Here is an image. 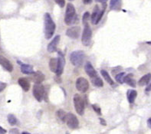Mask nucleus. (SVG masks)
Listing matches in <instances>:
<instances>
[{
  "mask_svg": "<svg viewBox=\"0 0 151 134\" xmlns=\"http://www.w3.org/2000/svg\"><path fill=\"white\" fill-rule=\"evenodd\" d=\"M19 64L21 65V71L25 74H32L34 73L33 67L31 65H26V64H22L20 61H18Z\"/></svg>",
  "mask_w": 151,
  "mask_h": 134,
  "instance_id": "14",
  "label": "nucleus"
},
{
  "mask_svg": "<svg viewBox=\"0 0 151 134\" xmlns=\"http://www.w3.org/2000/svg\"><path fill=\"white\" fill-rule=\"evenodd\" d=\"M84 70H85L86 74H88L91 78H92L94 77H95L98 75L96 70L94 68V67L92 66V65H91L90 62L86 63V65L84 66Z\"/></svg>",
  "mask_w": 151,
  "mask_h": 134,
  "instance_id": "13",
  "label": "nucleus"
},
{
  "mask_svg": "<svg viewBox=\"0 0 151 134\" xmlns=\"http://www.w3.org/2000/svg\"><path fill=\"white\" fill-rule=\"evenodd\" d=\"M18 83L19 84L21 87L23 89L24 91H29L30 89V83H29V80L25 78V77H21L18 80Z\"/></svg>",
  "mask_w": 151,
  "mask_h": 134,
  "instance_id": "16",
  "label": "nucleus"
},
{
  "mask_svg": "<svg viewBox=\"0 0 151 134\" xmlns=\"http://www.w3.org/2000/svg\"><path fill=\"white\" fill-rule=\"evenodd\" d=\"M96 2H98V3H106L108 0H95Z\"/></svg>",
  "mask_w": 151,
  "mask_h": 134,
  "instance_id": "38",
  "label": "nucleus"
},
{
  "mask_svg": "<svg viewBox=\"0 0 151 134\" xmlns=\"http://www.w3.org/2000/svg\"><path fill=\"white\" fill-rule=\"evenodd\" d=\"M31 79L35 84H40L44 81L45 75L41 71H38L34 72L32 74V77H31Z\"/></svg>",
  "mask_w": 151,
  "mask_h": 134,
  "instance_id": "12",
  "label": "nucleus"
},
{
  "mask_svg": "<svg viewBox=\"0 0 151 134\" xmlns=\"http://www.w3.org/2000/svg\"><path fill=\"white\" fill-rule=\"evenodd\" d=\"M57 116H58V119L61 121V122L65 123V119H66V116H67V113L62 110H59L57 112Z\"/></svg>",
  "mask_w": 151,
  "mask_h": 134,
  "instance_id": "24",
  "label": "nucleus"
},
{
  "mask_svg": "<svg viewBox=\"0 0 151 134\" xmlns=\"http://www.w3.org/2000/svg\"><path fill=\"white\" fill-rule=\"evenodd\" d=\"M65 22L66 25H71L78 22V17L75 12V8L71 3H68L66 8Z\"/></svg>",
  "mask_w": 151,
  "mask_h": 134,
  "instance_id": "2",
  "label": "nucleus"
},
{
  "mask_svg": "<svg viewBox=\"0 0 151 134\" xmlns=\"http://www.w3.org/2000/svg\"><path fill=\"white\" fill-rule=\"evenodd\" d=\"M147 126H148L149 128L151 129V118H149L147 120Z\"/></svg>",
  "mask_w": 151,
  "mask_h": 134,
  "instance_id": "35",
  "label": "nucleus"
},
{
  "mask_svg": "<svg viewBox=\"0 0 151 134\" xmlns=\"http://www.w3.org/2000/svg\"><path fill=\"white\" fill-rule=\"evenodd\" d=\"M82 1H83V3H84V4H86V5L91 4V3H92V0H82Z\"/></svg>",
  "mask_w": 151,
  "mask_h": 134,
  "instance_id": "34",
  "label": "nucleus"
},
{
  "mask_svg": "<svg viewBox=\"0 0 151 134\" xmlns=\"http://www.w3.org/2000/svg\"><path fill=\"white\" fill-rule=\"evenodd\" d=\"M137 92L134 90H129L127 91V99L130 103H134L135 99L137 98Z\"/></svg>",
  "mask_w": 151,
  "mask_h": 134,
  "instance_id": "19",
  "label": "nucleus"
},
{
  "mask_svg": "<svg viewBox=\"0 0 151 134\" xmlns=\"http://www.w3.org/2000/svg\"><path fill=\"white\" fill-rule=\"evenodd\" d=\"M9 134H20L19 129H16V128H13V129H11L9 130Z\"/></svg>",
  "mask_w": 151,
  "mask_h": 134,
  "instance_id": "32",
  "label": "nucleus"
},
{
  "mask_svg": "<svg viewBox=\"0 0 151 134\" xmlns=\"http://www.w3.org/2000/svg\"><path fill=\"white\" fill-rule=\"evenodd\" d=\"M101 75L103 76V77L105 79V81L108 82V84H110V85H114V81L112 80V78L110 77V76L109 75L108 71H106L104 70H101Z\"/></svg>",
  "mask_w": 151,
  "mask_h": 134,
  "instance_id": "23",
  "label": "nucleus"
},
{
  "mask_svg": "<svg viewBox=\"0 0 151 134\" xmlns=\"http://www.w3.org/2000/svg\"><path fill=\"white\" fill-rule=\"evenodd\" d=\"M0 65L9 72H12L13 70V66H12V63L10 62L6 57L1 55H0Z\"/></svg>",
  "mask_w": 151,
  "mask_h": 134,
  "instance_id": "11",
  "label": "nucleus"
},
{
  "mask_svg": "<svg viewBox=\"0 0 151 134\" xmlns=\"http://www.w3.org/2000/svg\"><path fill=\"white\" fill-rule=\"evenodd\" d=\"M101 12V10L99 9V7L98 5L95 6L94 9L93 11V13H92V15H91V22L93 23L94 25H96L97 23V19H98V15Z\"/></svg>",
  "mask_w": 151,
  "mask_h": 134,
  "instance_id": "21",
  "label": "nucleus"
},
{
  "mask_svg": "<svg viewBox=\"0 0 151 134\" xmlns=\"http://www.w3.org/2000/svg\"><path fill=\"white\" fill-rule=\"evenodd\" d=\"M8 122L9 123L10 125L14 126L17 123V119L13 114H9L8 115Z\"/></svg>",
  "mask_w": 151,
  "mask_h": 134,
  "instance_id": "25",
  "label": "nucleus"
},
{
  "mask_svg": "<svg viewBox=\"0 0 151 134\" xmlns=\"http://www.w3.org/2000/svg\"><path fill=\"white\" fill-rule=\"evenodd\" d=\"M91 79V82L94 86L98 87H102L104 86V82L101 80V78H100L98 75L95 77H94Z\"/></svg>",
  "mask_w": 151,
  "mask_h": 134,
  "instance_id": "22",
  "label": "nucleus"
},
{
  "mask_svg": "<svg viewBox=\"0 0 151 134\" xmlns=\"http://www.w3.org/2000/svg\"><path fill=\"white\" fill-rule=\"evenodd\" d=\"M65 122H66L67 127H69L70 129H77L79 126V121L78 120V118L73 113H67Z\"/></svg>",
  "mask_w": 151,
  "mask_h": 134,
  "instance_id": "7",
  "label": "nucleus"
},
{
  "mask_svg": "<svg viewBox=\"0 0 151 134\" xmlns=\"http://www.w3.org/2000/svg\"><path fill=\"white\" fill-rule=\"evenodd\" d=\"M85 55L83 51H75L70 55V61L74 66L79 67L83 64Z\"/></svg>",
  "mask_w": 151,
  "mask_h": 134,
  "instance_id": "3",
  "label": "nucleus"
},
{
  "mask_svg": "<svg viewBox=\"0 0 151 134\" xmlns=\"http://www.w3.org/2000/svg\"><path fill=\"white\" fill-rule=\"evenodd\" d=\"M22 134H31V133H28V132H23Z\"/></svg>",
  "mask_w": 151,
  "mask_h": 134,
  "instance_id": "39",
  "label": "nucleus"
},
{
  "mask_svg": "<svg viewBox=\"0 0 151 134\" xmlns=\"http://www.w3.org/2000/svg\"><path fill=\"white\" fill-rule=\"evenodd\" d=\"M76 88L82 93H85L89 88V83L88 80L83 77H80L76 81Z\"/></svg>",
  "mask_w": 151,
  "mask_h": 134,
  "instance_id": "8",
  "label": "nucleus"
},
{
  "mask_svg": "<svg viewBox=\"0 0 151 134\" xmlns=\"http://www.w3.org/2000/svg\"><path fill=\"white\" fill-rule=\"evenodd\" d=\"M92 38V31L88 24L84 25V29L82 32V44L85 46H88L91 44Z\"/></svg>",
  "mask_w": 151,
  "mask_h": 134,
  "instance_id": "4",
  "label": "nucleus"
},
{
  "mask_svg": "<svg viewBox=\"0 0 151 134\" xmlns=\"http://www.w3.org/2000/svg\"><path fill=\"white\" fill-rule=\"evenodd\" d=\"M67 134H68V133H67Z\"/></svg>",
  "mask_w": 151,
  "mask_h": 134,
  "instance_id": "42",
  "label": "nucleus"
},
{
  "mask_svg": "<svg viewBox=\"0 0 151 134\" xmlns=\"http://www.w3.org/2000/svg\"><path fill=\"white\" fill-rule=\"evenodd\" d=\"M66 35L69 38H73V39H77V38H79L80 35H81V28L78 26L69 28L66 31Z\"/></svg>",
  "mask_w": 151,
  "mask_h": 134,
  "instance_id": "9",
  "label": "nucleus"
},
{
  "mask_svg": "<svg viewBox=\"0 0 151 134\" xmlns=\"http://www.w3.org/2000/svg\"><path fill=\"white\" fill-rule=\"evenodd\" d=\"M147 44H150V45H151V42H147Z\"/></svg>",
  "mask_w": 151,
  "mask_h": 134,
  "instance_id": "40",
  "label": "nucleus"
},
{
  "mask_svg": "<svg viewBox=\"0 0 151 134\" xmlns=\"http://www.w3.org/2000/svg\"><path fill=\"white\" fill-rule=\"evenodd\" d=\"M57 67H58V58H51L49 61V68H50L51 71L56 73L57 71Z\"/></svg>",
  "mask_w": 151,
  "mask_h": 134,
  "instance_id": "20",
  "label": "nucleus"
},
{
  "mask_svg": "<svg viewBox=\"0 0 151 134\" xmlns=\"http://www.w3.org/2000/svg\"><path fill=\"white\" fill-rule=\"evenodd\" d=\"M6 86H7L6 83H4V82L0 81V93H1L2 91H3L4 90H5V87H6Z\"/></svg>",
  "mask_w": 151,
  "mask_h": 134,
  "instance_id": "31",
  "label": "nucleus"
},
{
  "mask_svg": "<svg viewBox=\"0 0 151 134\" xmlns=\"http://www.w3.org/2000/svg\"><path fill=\"white\" fill-rule=\"evenodd\" d=\"M124 76H125L124 72L119 73V74L116 75V77H115L116 81H117L118 83H120V84H123V83H124Z\"/></svg>",
  "mask_w": 151,
  "mask_h": 134,
  "instance_id": "26",
  "label": "nucleus"
},
{
  "mask_svg": "<svg viewBox=\"0 0 151 134\" xmlns=\"http://www.w3.org/2000/svg\"><path fill=\"white\" fill-rule=\"evenodd\" d=\"M33 95L37 101L41 102L43 99H45V87L41 84H35L33 87Z\"/></svg>",
  "mask_w": 151,
  "mask_h": 134,
  "instance_id": "6",
  "label": "nucleus"
},
{
  "mask_svg": "<svg viewBox=\"0 0 151 134\" xmlns=\"http://www.w3.org/2000/svg\"><path fill=\"white\" fill-rule=\"evenodd\" d=\"M65 61L63 57H59L58 58V67H57V71H56V74L58 76H60L63 73L64 67H65Z\"/></svg>",
  "mask_w": 151,
  "mask_h": 134,
  "instance_id": "15",
  "label": "nucleus"
},
{
  "mask_svg": "<svg viewBox=\"0 0 151 134\" xmlns=\"http://www.w3.org/2000/svg\"><path fill=\"white\" fill-rule=\"evenodd\" d=\"M151 91V83L149 84L148 86L146 87V92H148V91Z\"/></svg>",
  "mask_w": 151,
  "mask_h": 134,
  "instance_id": "36",
  "label": "nucleus"
},
{
  "mask_svg": "<svg viewBox=\"0 0 151 134\" xmlns=\"http://www.w3.org/2000/svg\"><path fill=\"white\" fill-rule=\"evenodd\" d=\"M55 22L51 19L49 13L45 14V36L46 39H50L55 33Z\"/></svg>",
  "mask_w": 151,
  "mask_h": 134,
  "instance_id": "1",
  "label": "nucleus"
},
{
  "mask_svg": "<svg viewBox=\"0 0 151 134\" xmlns=\"http://www.w3.org/2000/svg\"><path fill=\"white\" fill-rule=\"evenodd\" d=\"M151 81V74H146L144 76H143L138 81L140 86H145L148 85L150 81Z\"/></svg>",
  "mask_w": 151,
  "mask_h": 134,
  "instance_id": "18",
  "label": "nucleus"
},
{
  "mask_svg": "<svg viewBox=\"0 0 151 134\" xmlns=\"http://www.w3.org/2000/svg\"><path fill=\"white\" fill-rule=\"evenodd\" d=\"M55 2L57 3L61 8H63L65 6V0H55Z\"/></svg>",
  "mask_w": 151,
  "mask_h": 134,
  "instance_id": "30",
  "label": "nucleus"
},
{
  "mask_svg": "<svg viewBox=\"0 0 151 134\" xmlns=\"http://www.w3.org/2000/svg\"><path fill=\"white\" fill-rule=\"evenodd\" d=\"M92 107H93L94 110V111H95L97 113H98L99 115L101 114V108H100V107H99V106H98L97 104H94V105H92Z\"/></svg>",
  "mask_w": 151,
  "mask_h": 134,
  "instance_id": "29",
  "label": "nucleus"
},
{
  "mask_svg": "<svg viewBox=\"0 0 151 134\" xmlns=\"http://www.w3.org/2000/svg\"><path fill=\"white\" fill-rule=\"evenodd\" d=\"M118 2H119V0H110V9H114L116 6H117V5H118Z\"/></svg>",
  "mask_w": 151,
  "mask_h": 134,
  "instance_id": "28",
  "label": "nucleus"
},
{
  "mask_svg": "<svg viewBox=\"0 0 151 134\" xmlns=\"http://www.w3.org/2000/svg\"><path fill=\"white\" fill-rule=\"evenodd\" d=\"M89 19H90V13L88 12H86L84 14L83 17H82V22H83V24H88V22Z\"/></svg>",
  "mask_w": 151,
  "mask_h": 134,
  "instance_id": "27",
  "label": "nucleus"
},
{
  "mask_svg": "<svg viewBox=\"0 0 151 134\" xmlns=\"http://www.w3.org/2000/svg\"><path fill=\"white\" fill-rule=\"evenodd\" d=\"M60 38H61L60 35H56L55 38H53L52 41L48 44V48H47L48 52L52 53V52H55V51H56L58 44H59V41H60Z\"/></svg>",
  "mask_w": 151,
  "mask_h": 134,
  "instance_id": "10",
  "label": "nucleus"
},
{
  "mask_svg": "<svg viewBox=\"0 0 151 134\" xmlns=\"http://www.w3.org/2000/svg\"><path fill=\"white\" fill-rule=\"evenodd\" d=\"M69 1H74V0H69Z\"/></svg>",
  "mask_w": 151,
  "mask_h": 134,
  "instance_id": "41",
  "label": "nucleus"
},
{
  "mask_svg": "<svg viewBox=\"0 0 151 134\" xmlns=\"http://www.w3.org/2000/svg\"><path fill=\"white\" fill-rule=\"evenodd\" d=\"M74 108L76 110V112L79 115H83L84 113V102L83 101V99L82 98V97L79 94H75L74 96Z\"/></svg>",
  "mask_w": 151,
  "mask_h": 134,
  "instance_id": "5",
  "label": "nucleus"
},
{
  "mask_svg": "<svg viewBox=\"0 0 151 134\" xmlns=\"http://www.w3.org/2000/svg\"><path fill=\"white\" fill-rule=\"evenodd\" d=\"M124 83H126V84H127L129 86L132 87H136V81L133 78V74H128L127 75L124 76Z\"/></svg>",
  "mask_w": 151,
  "mask_h": 134,
  "instance_id": "17",
  "label": "nucleus"
},
{
  "mask_svg": "<svg viewBox=\"0 0 151 134\" xmlns=\"http://www.w3.org/2000/svg\"><path fill=\"white\" fill-rule=\"evenodd\" d=\"M100 121H101V123L102 125H104V126H105L106 125V122L105 121H104V119H100Z\"/></svg>",
  "mask_w": 151,
  "mask_h": 134,
  "instance_id": "37",
  "label": "nucleus"
},
{
  "mask_svg": "<svg viewBox=\"0 0 151 134\" xmlns=\"http://www.w3.org/2000/svg\"><path fill=\"white\" fill-rule=\"evenodd\" d=\"M7 133V131L5 129H3V127H0V134H5Z\"/></svg>",
  "mask_w": 151,
  "mask_h": 134,
  "instance_id": "33",
  "label": "nucleus"
}]
</instances>
